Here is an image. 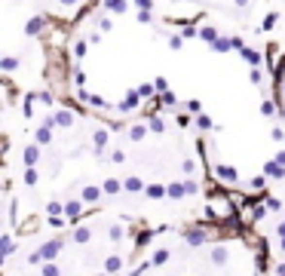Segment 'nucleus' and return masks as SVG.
I'll list each match as a JSON object with an SVG mask.
<instances>
[{
    "instance_id": "e433bc0d",
    "label": "nucleus",
    "mask_w": 285,
    "mask_h": 276,
    "mask_svg": "<svg viewBox=\"0 0 285 276\" xmlns=\"http://www.w3.org/2000/svg\"><path fill=\"white\" fill-rule=\"evenodd\" d=\"M22 181H25V187H34L37 181H40V172H37V166H25Z\"/></svg>"
},
{
    "instance_id": "473e14b6",
    "label": "nucleus",
    "mask_w": 285,
    "mask_h": 276,
    "mask_svg": "<svg viewBox=\"0 0 285 276\" xmlns=\"http://www.w3.org/2000/svg\"><path fill=\"white\" fill-rule=\"evenodd\" d=\"M267 181H270V178L261 172V175H251V178L245 181V187H249V190H254V193H264V187H267Z\"/></svg>"
},
{
    "instance_id": "bf43d9fd",
    "label": "nucleus",
    "mask_w": 285,
    "mask_h": 276,
    "mask_svg": "<svg viewBox=\"0 0 285 276\" xmlns=\"http://www.w3.org/2000/svg\"><path fill=\"white\" fill-rule=\"evenodd\" d=\"M135 9H153V0H132Z\"/></svg>"
},
{
    "instance_id": "5fc2aeb1",
    "label": "nucleus",
    "mask_w": 285,
    "mask_h": 276,
    "mask_svg": "<svg viewBox=\"0 0 285 276\" xmlns=\"http://www.w3.org/2000/svg\"><path fill=\"white\" fill-rule=\"evenodd\" d=\"M184 187H187V196L200 193V181H196V178H187V181H184Z\"/></svg>"
},
{
    "instance_id": "cd10ccee",
    "label": "nucleus",
    "mask_w": 285,
    "mask_h": 276,
    "mask_svg": "<svg viewBox=\"0 0 285 276\" xmlns=\"http://www.w3.org/2000/svg\"><path fill=\"white\" fill-rule=\"evenodd\" d=\"M147 126H151L153 135H166V132H169V126H166V120H163L160 114H151V117H147Z\"/></svg>"
},
{
    "instance_id": "f704fd0d",
    "label": "nucleus",
    "mask_w": 285,
    "mask_h": 276,
    "mask_svg": "<svg viewBox=\"0 0 285 276\" xmlns=\"http://www.w3.org/2000/svg\"><path fill=\"white\" fill-rule=\"evenodd\" d=\"M156 98H160V104L166 107V111H175V107H178V95H175V89H169V92H160Z\"/></svg>"
},
{
    "instance_id": "2eb2a0df",
    "label": "nucleus",
    "mask_w": 285,
    "mask_h": 276,
    "mask_svg": "<svg viewBox=\"0 0 285 276\" xmlns=\"http://www.w3.org/2000/svg\"><path fill=\"white\" fill-rule=\"evenodd\" d=\"M123 267H126V258H123V255H107L104 264H101V270H104L107 276H120Z\"/></svg>"
},
{
    "instance_id": "864d4df0",
    "label": "nucleus",
    "mask_w": 285,
    "mask_h": 276,
    "mask_svg": "<svg viewBox=\"0 0 285 276\" xmlns=\"http://www.w3.org/2000/svg\"><path fill=\"white\" fill-rule=\"evenodd\" d=\"M111 163L123 166V163H126V151H120V147H114V151H111Z\"/></svg>"
},
{
    "instance_id": "39448f33",
    "label": "nucleus",
    "mask_w": 285,
    "mask_h": 276,
    "mask_svg": "<svg viewBox=\"0 0 285 276\" xmlns=\"http://www.w3.org/2000/svg\"><path fill=\"white\" fill-rule=\"evenodd\" d=\"M92 236H95V230L86 221H80V224H74V227H71V242L74 245H89Z\"/></svg>"
},
{
    "instance_id": "3c124183",
    "label": "nucleus",
    "mask_w": 285,
    "mask_h": 276,
    "mask_svg": "<svg viewBox=\"0 0 285 276\" xmlns=\"http://www.w3.org/2000/svg\"><path fill=\"white\" fill-rule=\"evenodd\" d=\"M249 83H254V86L264 83V71H261V68H251V71H249Z\"/></svg>"
},
{
    "instance_id": "423d86ee",
    "label": "nucleus",
    "mask_w": 285,
    "mask_h": 276,
    "mask_svg": "<svg viewBox=\"0 0 285 276\" xmlns=\"http://www.w3.org/2000/svg\"><path fill=\"white\" fill-rule=\"evenodd\" d=\"M83 200H67L65 203V218L67 221H71V227H74V224H80L83 218H86V212H83Z\"/></svg>"
},
{
    "instance_id": "c756f323",
    "label": "nucleus",
    "mask_w": 285,
    "mask_h": 276,
    "mask_svg": "<svg viewBox=\"0 0 285 276\" xmlns=\"http://www.w3.org/2000/svg\"><path fill=\"white\" fill-rule=\"evenodd\" d=\"M18 68H22V58H16V55H3L0 58V71L3 74H16Z\"/></svg>"
},
{
    "instance_id": "412c9836",
    "label": "nucleus",
    "mask_w": 285,
    "mask_h": 276,
    "mask_svg": "<svg viewBox=\"0 0 285 276\" xmlns=\"http://www.w3.org/2000/svg\"><path fill=\"white\" fill-rule=\"evenodd\" d=\"M101 9L111 16H126L129 13V0H101Z\"/></svg>"
},
{
    "instance_id": "c9c22d12",
    "label": "nucleus",
    "mask_w": 285,
    "mask_h": 276,
    "mask_svg": "<svg viewBox=\"0 0 285 276\" xmlns=\"http://www.w3.org/2000/svg\"><path fill=\"white\" fill-rule=\"evenodd\" d=\"M138 92H141V98H144V102H153V98L160 95V92H156V86H153V80H144V83H138Z\"/></svg>"
},
{
    "instance_id": "f8f14e48",
    "label": "nucleus",
    "mask_w": 285,
    "mask_h": 276,
    "mask_svg": "<svg viewBox=\"0 0 285 276\" xmlns=\"http://www.w3.org/2000/svg\"><path fill=\"white\" fill-rule=\"evenodd\" d=\"M62 249H65V240L55 236V240H49V242L40 245V255H43V261H55L58 255H62Z\"/></svg>"
},
{
    "instance_id": "774afa93",
    "label": "nucleus",
    "mask_w": 285,
    "mask_h": 276,
    "mask_svg": "<svg viewBox=\"0 0 285 276\" xmlns=\"http://www.w3.org/2000/svg\"><path fill=\"white\" fill-rule=\"evenodd\" d=\"M282 144H285V141H282Z\"/></svg>"
},
{
    "instance_id": "69168bd1",
    "label": "nucleus",
    "mask_w": 285,
    "mask_h": 276,
    "mask_svg": "<svg viewBox=\"0 0 285 276\" xmlns=\"http://www.w3.org/2000/svg\"><path fill=\"white\" fill-rule=\"evenodd\" d=\"M279 117H282V120H285V102H282V111H279Z\"/></svg>"
},
{
    "instance_id": "4468645a",
    "label": "nucleus",
    "mask_w": 285,
    "mask_h": 276,
    "mask_svg": "<svg viewBox=\"0 0 285 276\" xmlns=\"http://www.w3.org/2000/svg\"><path fill=\"white\" fill-rule=\"evenodd\" d=\"M25 120H37V92H25L22 95V104H18Z\"/></svg>"
},
{
    "instance_id": "58836bf2",
    "label": "nucleus",
    "mask_w": 285,
    "mask_h": 276,
    "mask_svg": "<svg viewBox=\"0 0 285 276\" xmlns=\"http://www.w3.org/2000/svg\"><path fill=\"white\" fill-rule=\"evenodd\" d=\"M46 224H49V227H52V230H65V227H67V224H71V221H67L65 215H46Z\"/></svg>"
},
{
    "instance_id": "338daca9",
    "label": "nucleus",
    "mask_w": 285,
    "mask_h": 276,
    "mask_svg": "<svg viewBox=\"0 0 285 276\" xmlns=\"http://www.w3.org/2000/svg\"><path fill=\"white\" fill-rule=\"evenodd\" d=\"M92 276H107V273H92Z\"/></svg>"
},
{
    "instance_id": "6e6d98bb",
    "label": "nucleus",
    "mask_w": 285,
    "mask_h": 276,
    "mask_svg": "<svg viewBox=\"0 0 285 276\" xmlns=\"http://www.w3.org/2000/svg\"><path fill=\"white\" fill-rule=\"evenodd\" d=\"M190 117H193V114H178V117H175V123H178V129H187V126L193 123Z\"/></svg>"
},
{
    "instance_id": "8fccbe9b",
    "label": "nucleus",
    "mask_w": 285,
    "mask_h": 276,
    "mask_svg": "<svg viewBox=\"0 0 285 276\" xmlns=\"http://www.w3.org/2000/svg\"><path fill=\"white\" fill-rule=\"evenodd\" d=\"M181 172L187 175V178H193V175H196V160H190V156H187V160L181 163Z\"/></svg>"
},
{
    "instance_id": "bb28decb",
    "label": "nucleus",
    "mask_w": 285,
    "mask_h": 276,
    "mask_svg": "<svg viewBox=\"0 0 285 276\" xmlns=\"http://www.w3.org/2000/svg\"><path fill=\"white\" fill-rule=\"evenodd\" d=\"M218 37H221L218 25H202V28H200V40H202V43H209V46H212L215 40H218Z\"/></svg>"
},
{
    "instance_id": "c03bdc74",
    "label": "nucleus",
    "mask_w": 285,
    "mask_h": 276,
    "mask_svg": "<svg viewBox=\"0 0 285 276\" xmlns=\"http://www.w3.org/2000/svg\"><path fill=\"white\" fill-rule=\"evenodd\" d=\"M166 46H169L172 52H181V49H184V37L181 34H169V37H166Z\"/></svg>"
},
{
    "instance_id": "7c9ffc66",
    "label": "nucleus",
    "mask_w": 285,
    "mask_h": 276,
    "mask_svg": "<svg viewBox=\"0 0 285 276\" xmlns=\"http://www.w3.org/2000/svg\"><path fill=\"white\" fill-rule=\"evenodd\" d=\"M276 22H279V13H276V9H270V13L261 18V28H258V31H261V34H270L273 28H276Z\"/></svg>"
},
{
    "instance_id": "de8ad7c7",
    "label": "nucleus",
    "mask_w": 285,
    "mask_h": 276,
    "mask_svg": "<svg viewBox=\"0 0 285 276\" xmlns=\"http://www.w3.org/2000/svg\"><path fill=\"white\" fill-rule=\"evenodd\" d=\"M135 18L141 25H153V9H135Z\"/></svg>"
},
{
    "instance_id": "680f3d73",
    "label": "nucleus",
    "mask_w": 285,
    "mask_h": 276,
    "mask_svg": "<svg viewBox=\"0 0 285 276\" xmlns=\"http://www.w3.org/2000/svg\"><path fill=\"white\" fill-rule=\"evenodd\" d=\"M273 160H276V163H282V166H285V151H276V156H273Z\"/></svg>"
},
{
    "instance_id": "a18cd8bd",
    "label": "nucleus",
    "mask_w": 285,
    "mask_h": 276,
    "mask_svg": "<svg viewBox=\"0 0 285 276\" xmlns=\"http://www.w3.org/2000/svg\"><path fill=\"white\" fill-rule=\"evenodd\" d=\"M264 206H267L270 212H282V200H279V196H273V193L264 196Z\"/></svg>"
},
{
    "instance_id": "a19ab883",
    "label": "nucleus",
    "mask_w": 285,
    "mask_h": 276,
    "mask_svg": "<svg viewBox=\"0 0 285 276\" xmlns=\"http://www.w3.org/2000/svg\"><path fill=\"white\" fill-rule=\"evenodd\" d=\"M276 49H279V46H273V43L264 49V65H267L270 71H276Z\"/></svg>"
},
{
    "instance_id": "e2e57ef3",
    "label": "nucleus",
    "mask_w": 285,
    "mask_h": 276,
    "mask_svg": "<svg viewBox=\"0 0 285 276\" xmlns=\"http://www.w3.org/2000/svg\"><path fill=\"white\" fill-rule=\"evenodd\" d=\"M279 252L285 255V236H279Z\"/></svg>"
},
{
    "instance_id": "6e6552de",
    "label": "nucleus",
    "mask_w": 285,
    "mask_h": 276,
    "mask_svg": "<svg viewBox=\"0 0 285 276\" xmlns=\"http://www.w3.org/2000/svg\"><path fill=\"white\" fill-rule=\"evenodd\" d=\"M49 31V22H46V16H31L25 22V37H40Z\"/></svg>"
},
{
    "instance_id": "2f4dec72",
    "label": "nucleus",
    "mask_w": 285,
    "mask_h": 276,
    "mask_svg": "<svg viewBox=\"0 0 285 276\" xmlns=\"http://www.w3.org/2000/svg\"><path fill=\"white\" fill-rule=\"evenodd\" d=\"M169 258H172V249H169V245H163V249H156L151 255V264H153V267H163V264H169Z\"/></svg>"
},
{
    "instance_id": "4be33fe9",
    "label": "nucleus",
    "mask_w": 285,
    "mask_h": 276,
    "mask_svg": "<svg viewBox=\"0 0 285 276\" xmlns=\"http://www.w3.org/2000/svg\"><path fill=\"white\" fill-rule=\"evenodd\" d=\"M83 104L89 107V111H107V107H111V111H114V102H107L104 95H92V92H89V98H86Z\"/></svg>"
},
{
    "instance_id": "dca6fc26",
    "label": "nucleus",
    "mask_w": 285,
    "mask_h": 276,
    "mask_svg": "<svg viewBox=\"0 0 285 276\" xmlns=\"http://www.w3.org/2000/svg\"><path fill=\"white\" fill-rule=\"evenodd\" d=\"M236 52H239V58H242L249 68H261V65H264V52H258L254 46H242V49H236Z\"/></svg>"
},
{
    "instance_id": "1a4fd4ad",
    "label": "nucleus",
    "mask_w": 285,
    "mask_h": 276,
    "mask_svg": "<svg viewBox=\"0 0 285 276\" xmlns=\"http://www.w3.org/2000/svg\"><path fill=\"white\" fill-rule=\"evenodd\" d=\"M46 224V218H37V215H31V218H25V221H18L16 224V233L18 236H31V233H37Z\"/></svg>"
},
{
    "instance_id": "72a5a7b5",
    "label": "nucleus",
    "mask_w": 285,
    "mask_h": 276,
    "mask_svg": "<svg viewBox=\"0 0 285 276\" xmlns=\"http://www.w3.org/2000/svg\"><path fill=\"white\" fill-rule=\"evenodd\" d=\"M101 187H104V196H117V193H123V181H120V178H104Z\"/></svg>"
},
{
    "instance_id": "052dcab7",
    "label": "nucleus",
    "mask_w": 285,
    "mask_h": 276,
    "mask_svg": "<svg viewBox=\"0 0 285 276\" xmlns=\"http://www.w3.org/2000/svg\"><path fill=\"white\" fill-rule=\"evenodd\" d=\"M233 6H236V9H245V13H249V6H251V0H233Z\"/></svg>"
},
{
    "instance_id": "5701e85b",
    "label": "nucleus",
    "mask_w": 285,
    "mask_h": 276,
    "mask_svg": "<svg viewBox=\"0 0 285 276\" xmlns=\"http://www.w3.org/2000/svg\"><path fill=\"white\" fill-rule=\"evenodd\" d=\"M144 196H147V200H163V196H169V184H160V181L147 184L144 187Z\"/></svg>"
},
{
    "instance_id": "20e7f679",
    "label": "nucleus",
    "mask_w": 285,
    "mask_h": 276,
    "mask_svg": "<svg viewBox=\"0 0 285 276\" xmlns=\"http://www.w3.org/2000/svg\"><path fill=\"white\" fill-rule=\"evenodd\" d=\"M107 144H111V129H107V126H95L92 129V154L98 156V160L104 156Z\"/></svg>"
},
{
    "instance_id": "7ed1b4c3",
    "label": "nucleus",
    "mask_w": 285,
    "mask_h": 276,
    "mask_svg": "<svg viewBox=\"0 0 285 276\" xmlns=\"http://www.w3.org/2000/svg\"><path fill=\"white\" fill-rule=\"evenodd\" d=\"M212 178L218 181V184H230V187H236V184L242 181V178H239V169H236V166H230V163H215Z\"/></svg>"
},
{
    "instance_id": "f257e3e1",
    "label": "nucleus",
    "mask_w": 285,
    "mask_h": 276,
    "mask_svg": "<svg viewBox=\"0 0 285 276\" xmlns=\"http://www.w3.org/2000/svg\"><path fill=\"white\" fill-rule=\"evenodd\" d=\"M205 218H212L215 224H221V227H233V224H239V218H242L233 193H224L218 181H215V187L209 190V200H205Z\"/></svg>"
},
{
    "instance_id": "aec40b11",
    "label": "nucleus",
    "mask_w": 285,
    "mask_h": 276,
    "mask_svg": "<svg viewBox=\"0 0 285 276\" xmlns=\"http://www.w3.org/2000/svg\"><path fill=\"white\" fill-rule=\"evenodd\" d=\"M80 3H83V0H55V6L65 9V16L71 18V22H77V18H80Z\"/></svg>"
},
{
    "instance_id": "4d7b16f0",
    "label": "nucleus",
    "mask_w": 285,
    "mask_h": 276,
    "mask_svg": "<svg viewBox=\"0 0 285 276\" xmlns=\"http://www.w3.org/2000/svg\"><path fill=\"white\" fill-rule=\"evenodd\" d=\"M153 86H156V92H169V80L166 77H153Z\"/></svg>"
},
{
    "instance_id": "13d9d810",
    "label": "nucleus",
    "mask_w": 285,
    "mask_h": 276,
    "mask_svg": "<svg viewBox=\"0 0 285 276\" xmlns=\"http://www.w3.org/2000/svg\"><path fill=\"white\" fill-rule=\"evenodd\" d=\"M270 138H273V141H285V129H282V126H273V129H270Z\"/></svg>"
},
{
    "instance_id": "9b49d317",
    "label": "nucleus",
    "mask_w": 285,
    "mask_h": 276,
    "mask_svg": "<svg viewBox=\"0 0 285 276\" xmlns=\"http://www.w3.org/2000/svg\"><path fill=\"white\" fill-rule=\"evenodd\" d=\"M101 196H104V187H101V184H86V187H80V200H83L86 206L101 203Z\"/></svg>"
},
{
    "instance_id": "0e129e2a",
    "label": "nucleus",
    "mask_w": 285,
    "mask_h": 276,
    "mask_svg": "<svg viewBox=\"0 0 285 276\" xmlns=\"http://www.w3.org/2000/svg\"><path fill=\"white\" fill-rule=\"evenodd\" d=\"M279 95H282V98H285V80H282V86H279Z\"/></svg>"
},
{
    "instance_id": "79ce46f5",
    "label": "nucleus",
    "mask_w": 285,
    "mask_h": 276,
    "mask_svg": "<svg viewBox=\"0 0 285 276\" xmlns=\"http://www.w3.org/2000/svg\"><path fill=\"white\" fill-rule=\"evenodd\" d=\"M181 37H184V40H200V28H196L193 22H184V28H181Z\"/></svg>"
},
{
    "instance_id": "393cba45",
    "label": "nucleus",
    "mask_w": 285,
    "mask_h": 276,
    "mask_svg": "<svg viewBox=\"0 0 285 276\" xmlns=\"http://www.w3.org/2000/svg\"><path fill=\"white\" fill-rule=\"evenodd\" d=\"M209 49H212V52H218V55L230 52V49H233V34H221V37H218V40H215Z\"/></svg>"
},
{
    "instance_id": "4c0bfd02",
    "label": "nucleus",
    "mask_w": 285,
    "mask_h": 276,
    "mask_svg": "<svg viewBox=\"0 0 285 276\" xmlns=\"http://www.w3.org/2000/svg\"><path fill=\"white\" fill-rule=\"evenodd\" d=\"M196 129H200V132H209V129H218V126H215V120H212V117L209 114H200V117H196Z\"/></svg>"
},
{
    "instance_id": "9d476101",
    "label": "nucleus",
    "mask_w": 285,
    "mask_h": 276,
    "mask_svg": "<svg viewBox=\"0 0 285 276\" xmlns=\"http://www.w3.org/2000/svg\"><path fill=\"white\" fill-rule=\"evenodd\" d=\"M147 132H151L147 120H135V123H129V132H126V138H129L132 144H141L144 138H147Z\"/></svg>"
},
{
    "instance_id": "c85d7f7f",
    "label": "nucleus",
    "mask_w": 285,
    "mask_h": 276,
    "mask_svg": "<svg viewBox=\"0 0 285 276\" xmlns=\"http://www.w3.org/2000/svg\"><path fill=\"white\" fill-rule=\"evenodd\" d=\"M184 196H187V187H184V181H169V200H172V203H181Z\"/></svg>"
},
{
    "instance_id": "0eeeda50",
    "label": "nucleus",
    "mask_w": 285,
    "mask_h": 276,
    "mask_svg": "<svg viewBox=\"0 0 285 276\" xmlns=\"http://www.w3.org/2000/svg\"><path fill=\"white\" fill-rule=\"evenodd\" d=\"M209 258H212L215 267H227V264H230V245L227 242H215L212 252H209Z\"/></svg>"
},
{
    "instance_id": "09e8293b",
    "label": "nucleus",
    "mask_w": 285,
    "mask_h": 276,
    "mask_svg": "<svg viewBox=\"0 0 285 276\" xmlns=\"http://www.w3.org/2000/svg\"><path fill=\"white\" fill-rule=\"evenodd\" d=\"M184 111L193 114V117H200V114H202V102H200V98H190V102L184 104Z\"/></svg>"
},
{
    "instance_id": "f3484780",
    "label": "nucleus",
    "mask_w": 285,
    "mask_h": 276,
    "mask_svg": "<svg viewBox=\"0 0 285 276\" xmlns=\"http://www.w3.org/2000/svg\"><path fill=\"white\" fill-rule=\"evenodd\" d=\"M40 156H43V147L37 144V141H31V144L22 147V163L25 166H37V163H40Z\"/></svg>"
},
{
    "instance_id": "49530a36",
    "label": "nucleus",
    "mask_w": 285,
    "mask_h": 276,
    "mask_svg": "<svg viewBox=\"0 0 285 276\" xmlns=\"http://www.w3.org/2000/svg\"><path fill=\"white\" fill-rule=\"evenodd\" d=\"M46 215H65V203H58V200H46Z\"/></svg>"
},
{
    "instance_id": "6ab92c4d",
    "label": "nucleus",
    "mask_w": 285,
    "mask_h": 276,
    "mask_svg": "<svg viewBox=\"0 0 285 276\" xmlns=\"http://www.w3.org/2000/svg\"><path fill=\"white\" fill-rule=\"evenodd\" d=\"M92 25H95L101 34H111V31H114V16H111V13H104V9H98L95 18H92Z\"/></svg>"
},
{
    "instance_id": "a878e982",
    "label": "nucleus",
    "mask_w": 285,
    "mask_h": 276,
    "mask_svg": "<svg viewBox=\"0 0 285 276\" xmlns=\"http://www.w3.org/2000/svg\"><path fill=\"white\" fill-rule=\"evenodd\" d=\"M16 249H18V245H16V236L6 230L3 236H0V255H3V258H9V255H16Z\"/></svg>"
},
{
    "instance_id": "ea45409f",
    "label": "nucleus",
    "mask_w": 285,
    "mask_h": 276,
    "mask_svg": "<svg viewBox=\"0 0 285 276\" xmlns=\"http://www.w3.org/2000/svg\"><path fill=\"white\" fill-rule=\"evenodd\" d=\"M107 236H111V242H123L126 240V227L123 224H111V227H107Z\"/></svg>"
},
{
    "instance_id": "ddd939ff",
    "label": "nucleus",
    "mask_w": 285,
    "mask_h": 276,
    "mask_svg": "<svg viewBox=\"0 0 285 276\" xmlns=\"http://www.w3.org/2000/svg\"><path fill=\"white\" fill-rule=\"evenodd\" d=\"M89 40H86V37H74V40H71V46H67V49H71V62H80L83 65V58H86V52H89Z\"/></svg>"
},
{
    "instance_id": "a211bd4d",
    "label": "nucleus",
    "mask_w": 285,
    "mask_h": 276,
    "mask_svg": "<svg viewBox=\"0 0 285 276\" xmlns=\"http://www.w3.org/2000/svg\"><path fill=\"white\" fill-rule=\"evenodd\" d=\"M261 172L267 175L270 181H285V166H282V163H276V160H267V163L261 166Z\"/></svg>"
},
{
    "instance_id": "b1692460",
    "label": "nucleus",
    "mask_w": 285,
    "mask_h": 276,
    "mask_svg": "<svg viewBox=\"0 0 285 276\" xmlns=\"http://www.w3.org/2000/svg\"><path fill=\"white\" fill-rule=\"evenodd\" d=\"M144 181L138 178V175H126V178H123V190L126 193H144Z\"/></svg>"
},
{
    "instance_id": "603ef678",
    "label": "nucleus",
    "mask_w": 285,
    "mask_h": 276,
    "mask_svg": "<svg viewBox=\"0 0 285 276\" xmlns=\"http://www.w3.org/2000/svg\"><path fill=\"white\" fill-rule=\"evenodd\" d=\"M101 37H104V34H101V31H98V28H92V31H89V34H86V40H89L92 46H101Z\"/></svg>"
},
{
    "instance_id": "f03ea898",
    "label": "nucleus",
    "mask_w": 285,
    "mask_h": 276,
    "mask_svg": "<svg viewBox=\"0 0 285 276\" xmlns=\"http://www.w3.org/2000/svg\"><path fill=\"white\" fill-rule=\"evenodd\" d=\"M141 104H144V98H141V92H138V86H135V89H126V95L120 98V102H114V111L126 117V114H135Z\"/></svg>"
},
{
    "instance_id": "37998d69",
    "label": "nucleus",
    "mask_w": 285,
    "mask_h": 276,
    "mask_svg": "<svg viewBox=\"0 0 285 276\" xmlns=\"http://www.w3.org/2000/svg\"><path fill=\"white\" fill-rule=\"evenodd\" d=\"M40 276H62V267L55 261H43L40 264Z\"/></svg>"
}]
</instances>
